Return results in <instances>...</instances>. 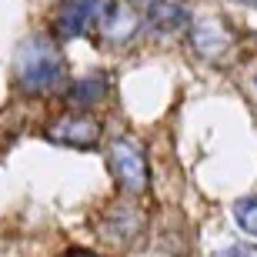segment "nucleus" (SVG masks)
Listing matches in <instances>:
<instances>
[{"label": "nucleus", "instance_id": "obj_8", "mask_svg": "<svg viewBox=\"0 0 257 257\" xmlns=\"http://www.w3.org/2000/svg\"><path fill=\"white\" fill-rule=\"evenodd\" d=\"M151 24L157 30L174 34L177 27H184V24H187V14H184V7H177V4H164V0H157V4L151 7Z\"/></svg>", "mask_w": 257, "mask_h": 257}, {"label": "nucleus", "instance_id": "obj_6", "mask_svg": "<svg viewBox=\"0 0 257 257\" xmlns=\"http://www.w3.org/2000/svg\"><path fill=\"white\" fill-rule=\"evenodd\" d=\"M194 44L204 54H217L227 47V34L220 30L217 20H200V24H194Z\"/></svg>", "mask_w": 257, "mask_h": 257}, {"label": "nucleus", "instance_id": "obj_5", "mask_svg": "<svg viewBox=\"0 0 257 257\" xmlns=\"http://www.w3.org/2000/svg\"><path fill=\"white\" fill-rule=\"evenodd\" d=\"M97 24H104V34L114 44H120V40H127L137 30V24L141 20L134 17V10H127L124 4H117V0H107L104 4V10H100V20Z\"/></svg>", "mask_w": 257, "mask_h": 257}, {"label": "nucleus", "instance_id": "obj_12", "mask_svg": "<svg viewBox=\"0 0 257 257\" xmlns=\"http://www.w3.org/2000/svg\"><path fill=\"white\" fill-rule=\"evenodd\" d=\"M134 4H141V7H154L157 0H134Z\"/></svg>", "mask_w": 257, "mask_h": 257}, {"label": "nucleus", "instance_id": "obj_14", "mask_svg": "<svg viewBox=\"0 0 257 257\" xmlns=\"http://www.w3.org/2000/svg\"><path fill=\"white\" fill-rule=\"evenodd\" d=\"M254 80H257V77H254Z\"/></svg>", "mask_w": 257, "mask_h": 257}, {"label": "nucleus", "instance_id": "obj_10", "mask_svg": "<svg viewBox=\"0 0 257 257\" xmlns=\"http://www.w3.org/2000/svg\"><path fill=\"white\" fill-rule=\"evenodd\" d=\"M214 257H257V247H247V244H230V247H220Z\"/></svg>", "mask_w": 257, "mask_h": 257}, {"label": "nucleus", "instance_id": "obj_7", "mask_svg": "<svg viewBox=\"0 0 257 257\" xmlns=\"http://www.w3.org/2000/svg\"><path fill=\"white\" fill-rule=\"evenodd\" d=\"M107 94V80L100 74H90V77H80L74 87H70V100L74 104H80V107H87V104H97L100 97Z\"/></svg>", "mask_w": 257, "mask_h": 257}, {"label": "nucleus", "instance_id": "obj_11", "mask_svg": "<svg viewBox=\"0 0 257 257\" xmlns=\"http://www.w3.org/2000/svg\"><path fill=\"white\" fill-rule=\"evenodd\" d=\"M64 257H100V254H90V250H80V247H74V250H67Z\"/></svg>", "mask_w": 257, "mask_h": 257}, {"label": "nucleus", "instance_id": "obj_13", "mask_svg": "<svg viewBox=\"0 0 257 257\" xmlns=\"http://www.w3.org/2000/svg\"><path fill=\"white\" fill-rule=\"evenodd\" d=\"M237 4H247V7H254V10H257V0H237Z\"/></svg>", "mask_w": 257, "mask_h": 257}, {"label": "nucleus", "instance_id": "obj_2", "mask_svg": "<svg viewBox=\"0 0 257 257\" xmlns=\"http://www.w3.org/2000/svg\"><path fill=\"white\" fill-rule=\"evenodd\" d=\"M110 174L127 194H144L147 191V157H144L141 144L134 141H114L110 144Z\"/></svg>", "mask_w": 257, "mask_h": 257}, {"label": "nucleus", "instance_id": "obj_4", "mask_svg": "<svg viewBox=\"0 0 257 257\" xmlns=\"http://www.w3.org/2000/svg\"><path fill=\"white\" fill-rule=\"evenodd\" d=\"M47 137L54 144H64V147H77V151H87L100 141V124L94 117L87 114H70V117H60L54 120L47 131Z\"/></svg>", "mask_w": 257, "mask_h": 257}, {"label": "nucleus", "instance_id": "obj_1", "mask_svg": "<svg viewBox=\"0 0 257 257\" xmlns=\"http://www.w3.org/2000/svg\"><path fill=\"white\" fill-rule=\"evenodd\" d=\"M14 77L27 94L50 90L64 77V57L47 37H27L14 57Z\"/></svg>", "mask_w": 257, "mask_h": 257}, {"label": "nucleus", "instance_id": "obj_9", "mask_svg": "<svg viewBox=\"0 0 257 257\" xmlns=\"http://www.w3.org/2000/svg\"><path fill=\"white\" fill-rule=\"evenodd\" d=\"M234 217H237L240 230H247L250 237H257V197H244L234 204Z\"/></svg>", "mask_w": 257, "mask_h": 257}, {"label": "nucleus", "instance_id": "obj_3", "mask_svg": "<svg viewBox=\"0 0 257 257\" xmlns=\"http://www.w3.org/2000/svg\"><path fill=\"white\" fill-rule=\"evenodd\" d=\"M100 10H104V0H60V7H57L60 37L74 40L80 34H87L100 20Z\"/></svg>", "mask_w": 257, "mask_h": 257}]
</instances>
